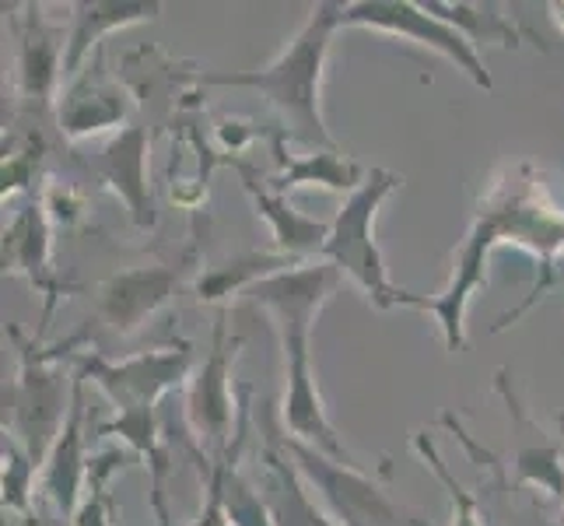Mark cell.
<instances>
[{"label":"cell","mask_w":564,"mask_h":526,"mask_svg":"<svg viewBox=\"0 0 564 526\" xmlns=\"http://www.w3.org/2000/svg\"><path fill=\"white\" fill-rule=\"evenodd\" d=\"M501 243H516L530 249L547 270V281L554 278V257L564 253V207L551 201L543 180H536L533 165L519 162L501 169L498 180L480 197L474 225L456 249L453 278L438 299H414V309H424L438 320L445 351H463L466 344V305L474 291L484 285L491 249Z\"/></svg>","instance_id":"6da1fadb"},{"label":"cell","mask_w":564,"mask_h":526,"mask_svg":"<svg viewBox=\"0 0 564 526\" xmlns=\"http://www.w3.org/2000/svg\"><path fill=\"white\" fill-rule=\"evenodd\" d=\"M344 275L334 264H299L291 270L260 281L249 288V299L263 305L278 323L281 347H284V400H281V418H284V436L299 439L313 450L334 457L340 463H355L351 453L344 450L337 439V428L329 425L326 407L316 386V368H313V351H308V334L319 316V309L329 302V296L340 288Z\"/></svg>","instance_id":"7a4b0ae2"},{"label":"cell","mask_w":564,"mask_h":526,"mask_svg":"<svg viewBox=\"0 0 564 526\" xmlns=\"http://www.w3.org/2000/svg\"><path fill=\"white\" fill-rule=\"evenodd\" d=\"M82 376L91 379L102 394L116 404V421L102 425L106 436H120L133 453L144 457L151 466V505L159 526H169L165 505V477L172 471V457L165 450V436L159 428V400L172 389H180L193 373V344L180 341L159 351H141V355L109 362L102 355H77Z\"/></svg>","instance_id":"3957f363"},{"label":"cell","mask_w":564,"mask_h":526,"mask_svg":"<svg viewBox=\"0 0 564 526\" xmlns=\"http://www.w3.org/2000/svg\"><path fill=\"white\" fill-rule=\"evenodd\" d=\"M344 4H316L295 32V39L260 71H207L200 85L207 88H252L274 109L284 138L316 144V151L334 148L323 120V67L329 53V35L340 29Z\"/></svg>","instance_id":"277c9868"},{"label":"cell","mask_w":564,"mask_h":526,"mask_svg":"<svg viewBox=\"0 0 564 526\" xmlns=\"http://www.w3.org/2000/svg\"><path fill=\"white\" fill-rule=\"evenodd\" d=\"M11 337L18 344L22 365H18V376L11 379V386H4V436L22 446L39 471H43L70 411L74 383H67L64 373V351L74 347L77 337L53 351L39 347V337L35 344H29L18 326H11Z\"/></svg>","instance_id":"5b68a950"},{"label":"cell","mask_w":564,"mask_h":526,"mask_svg":"<svg viewBox=\"0 0 564 526\" xmlns=\"http://www.w3.org/2000/svg\"><path fill=\"white\" fill-rule=\"evenodd\" d=\"M403 180L389 169H372L368 180L344 197V207L337 211L334 225H329V239L323 246V260L334 264L344 278H351L376 309H393V305H411L414 299L411 291L397 288L389 281V270L382 260V249L376 243V218L386 197L400 186Z\"/></svg>","instance_id":"8992f818"},{"label":"cell","mask_w":564,"mask_h":526,"mask_svg":"<svg viewBox=\"0 0 564 526\" xmlns=\"http://www.w3.org/2000/svg\"><path fill=\"white\" fill-rule=\"evenodd\" d=\"M274 436L291 463L299 466L308 492H316L326 516L337 526H432L406 505H400L379 481L358 471V463H340L284 432Z\"/></svg>","instance_id":"52a82bcc"},{"label":"cell","mask_w":564,"mask_h":526,"mask_svg":"<svg viewBox=\"0 0 564 526\" xmlns=\"http://www.w3.org/2000/svg\"><path fill=\"white\" fill-rule=\"evenodd\" d=\"M344 25L403 35L424 50H435L449 64H456V71H463L477 88H484V92L495 88V77L470 39H466L459 29H453L449 22L435 18L424 4H414V0H358V4H344L340 29Z\"/></svg>","instance_id":"ba28073f"},{"label":"cell","mask_w":564,"mask_h":526,"mask_svg":"<svg viewBox=\"0 0 564 526\" xmlns=\"http://www.w3.org/2000/svg\"><path fill=\"white\" fill-rule=\"evenodd\" d=\"M239 341H228V326L218 320L207 358L197 365L189 386H186V421L189 432L197 436L210 457H225L231 450V421H236V397H231V362H236Z\"/></svg>","instance_id":"9c48e42d"},{"label":"cell","mask_w":564,"mask_h":526,"mask_svg":"<svg viewBox=\"0 0 564 526\" xmlns=\"http://www.w3.org/2000/svg\"><path fill=\"white\" fill-rule=\"evenodd\" d=\"M180 285H183V267H172V264L120 270V275H112L95 291V316H99L112 334L130 337L176 296Z\"/></svg>","instance_id":"30bf717a"},{"label":"cell","mask_w":564,"mask_h":526,"mask_svg":"<svg viewBox=\"0 0 564 526\" xmlns=\"http://www.w3.org/2000/svg\"><path fill=\"white\" fill-rule=\"evenodd\" d=\"M88 481V457H85V376H74V397L67 421L56 436L53 450L39 471V495L53 509V516L74 519L82 509V492Z\"/></svg>","instance_id":"8fae6325"},{"label":"cell","mask_w":564,"mask_h":526,"mask_svg":"<svg viewBox=\"0 0 564 526\" xmlns=\"http://www.w3.org/2000/svg\"><path fill=\"white\" fill-rule=\"evenodd\" d=\"M91 175L120 193V201L127 204L130 218L138 228L154 225V201H151V186H148V130L144 127H127L116 138L88 159Z\"/></svg>","instance_id":"7c38bea8"},{"label":"cell","mask_w":564,"mask_h":526,"mask_svg":"<svg viewBox=\"0 0 564 526\" xmlns=\"http://www.w3.org/2000/svg\"><path fill=\"white\" fill-rule=\"evenodd\" d=\"M127 112H130L127 92L116 82H109L102 74V61L95 56V67H85L74 82H67L61 106H56V120H61V130L67 138L82 141L109 127H120L127 120Z\"/></svg>","instance_id":"4fadbf2b"},{"label":"cell","mask_w":564,"mask_h":526,"mask_svg":"<svg viewBox=\"0 0 564 526\" xmlns=\"http://www.w3.org/2000/svg\"><path fill=\"white\" fill-rule=\"evenodd\" d=\"M14 29H18V92L25 95V103L50 106L53 88L64 74L67 39L61 29L46 25L39 4H29L25 18H14Z\"/></svg>","instance_id":"5bb4252c"},{"label":"cell","mask_w":564,"mask_h":526,"mask_svg":"<svg viewBox=\"0 0 564 526\" xmlns=\"http://www.w3.org/2000/svg\"><path fill=\"white\" fill-rule=\"evenodd\" d=\"M50 214L46 204H25L4 228V275H25L43 296L50 299L46 320L53 313V299L61 296V285L53 278L50 267Z\"/></svg>","instance_id":"9a60e30c"},{"label":"cell","mask_w":564,"mask_h":526,"mask_svg":"<svg viewBox=\"0 0 564 526\" xmlns=\"http://www.w3.org/2000/svg\"><path fill=\"white\" fill-rule=\"evenodd\" d=\"M260 460H263L260 495L267 502L274 526H337L326 516V509L316 505L305 477L299 474V466L291 463V457L281 450L278 436H270Z\"/></svg>","instance_id":"2e32d148"},{"label":"cell","mask_w":564,"mask_h":526,"mask_svg":"<svg viewBox=\"0 0 564 526\" xmlns=\"http://www.w3.org/2000/svg\"><path fill=\"white\" fill-rule=\"evenodd\" d=\"M70 32H67V53H64V82H74L82 74L88 53L102 43L106 32L154 22L162 14L159 0H144V4H127V0H82L70 8Z\"/></svg>","instance_id":"e0dca14e"},{"label":"cell","mask_w":564,"mask_h":526,"mask_svg":"<svg viewBox=\"0 0 564 526\" xmlns=\"http://www.w3.org/2000/svg\"><path fill=\"white\" fill-rule=\"evenodd\" d=\"M242 183L249 190L252 204H257V211L267 218L270 225V236H274V246L278 253H284V257H295V260H305L313 257V253H319L323 257V246L329 239V225L334 222H316V218H305V214H299L295 207L288 204L284 193L278 190H267L257 183V175H252V169L246 162H236Z\"/></svg>","instance_id":"ac0fdd59"},{"label":"cell","mask_w":564,"mask_h":526,"mask_svg":"<svg viewBox=\"0 0 564 526\" xmlns=\"http://www.w3.org/2000/svg\"><path fill=\"white\" fill-rule=\"evenodd\" d=\"M284 141H288L284 133H278V138H274V151H278L281 169L270 175V190L288 193V190H295V186L313 183V186H323V190H340V193L351 197V193L368 180V172L355 159L340 154L337 148L302 154V159H288Z\"/></svg>","instance_id":"d6986e66"},{"label":"cell","mask_w":564,"mask_h":526,"mask_svg":"<svg viewBox=\"0 0 564 526\" xmlns=\"http://www.w3.org/2000/svg\"><path fill=\"white\" fill-rule=\"evenodd\" d=\"M305 260L284 257V253H242L236 260H225L218 267L204 270L197 278V299L200 302H228L239 291L257 288L260 281L281 275V270H291Z\"/></svg>","instance_id":"ffe728a7"},{"label":"cell","mask_w":564,"mask_h":526,"mask_svg":"<svg viewBox=\"0 0 564 526\" xmlns=\"http://www.w3.org/2000/svg\"><path fill=\"white\" fill-rule=\"evenodd\" d=\"M424 8L435 18H442V22H449L453 29H459L474 46L498 43V46L516 50L522 39L530 35L519 22H512L509 14H501V8H495V4H463V0L459 4H445V0H427Z\"/></svg>","instance_id":"44dd1931"},{"label":"cell","mask_w":564,"mask_h":526,"mask_svg":"<svg viewBox=\"0 0 564 526\" xmlns=\"http://www.w3.org/2000/svg\"><path fill=\"white\" fill-rule=\"evenodd\" d=\"M516 477L519 484H530L536 492H547V498L564 502V446L543 439V432H536L533 439H522L516 446Z\"/></svg>","instance_id":"7402d4cb"},{"label":"cell","mask_w":564,"mask_h":526,"mask_svg":"<svg viewBox=\"0 0 564 526\" xmlns=\"http://www.w3.org/2000/svg\"><path fill=\"white\" fill-rule=\"evenodd\" d=\"M414 450H417V457L424 460V466L432 471L445 489H449V502H453V526H488L480 519V509H477V498L463 489V484L453 477V471L445 466V460L438 457V450H435V442L427 439V432H417L414 436Z\"/></svg>","instance_id":"603a6c76"},{"label":"cell","mask_w":564,"mask_h":526,"mask_svg":"<svg viewBox=\"0 0 564 526\" xmlns=\"http://www.w3.org/2000/svg\"><path fill=\"white\" fill-rule=\"evenodd\" d=\"M35 474V460L11 436H4V513H32Z\"/></svg>","instance_id":"cb8c5ba5"},{"label":"cell","mask_w":564,"mask_h":526,"mask_svg":"<svg viewBox=\"0 0 564 526\" xmlns=\"http://www.w3.org/2000/svg\"><path fill=\"white\" fill-rule=\"evenodd\" d=\"M193 457H197L200 471H204V484H207L204 509L197 519H193V526H231L225 516V502H221V460L210 453H193Z\"/></svg>","instance_id":"d4e9b609"},{"label":"cell","mask_w":564,"mask_h":526,"mask_svg":"<svg viewBox=\"0 0 564 526\" xmlns=\"http://www.w3.org/2000/svg\"><path fill=\"white\" fill-rule=\"evenodd\" d=\"M35 165H39V154L32 151V144L29 148L4 144V169H0V180H4V201L32 183Z\"/></svg>","instance_id":"484cf974"},{"label":"cell","mask_w":564,"mask_h":526,"mask_svg":"<svg viewBox=\"0 0 564 526\" xmlns=\"http://www.w3.org/2000/svg\"><path fill=\"white\" fill-rule=\"evenodd\" d=\"M46 214H50V218L53 222H64V225H74V218H77V214H82V197H77V193L74 190H61V186H53L50 193H46Z\"/></svg>","instance_id":"4316f807"},{"label":"cell","mask_w":564,"mask_h":526,"mask_svg":"<svg viewBox=\"0 0 564 526\" xmlns=\"http://www.w3.org/2000/svg\"><path fill=\"white\" fill-rule=\"evenodd\" d=\"M551 14H554V22H557L561 32H564V4H551Z\"/></svg>","instance_id":"83f0119b"},{"label":"cell","mask_w":564,"mask_h":526,"mask_svg":"<svg viewBox=\"0 0 564 526\" xmlns=\"http://www.w3.org/2000/svg\"><path fill=\"white\" fill-rule=\"evenodd\" d=\"M561 446H564V415H561Z\"/></svg>","instance_id":"f1b7e54d"}]
</instances>
